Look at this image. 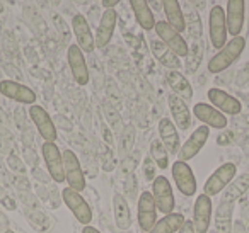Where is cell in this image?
<instances>
[{
  "instance_id": "obj_24",
  "label": "cell",
  "mask_w": 249,
  "mask_h": 233,
  "mask_svg": "<svg viewBox=\"0 0 249 233\" xmlns=\"http://www.w3.org/2000/svg\"><path fill=\"white\" fill-rule=\"evenodd\" d=\"M166 80H167V83H169L173 94L181 97L184 102L193 99V87H191L190 80H188L179 70H167Z\"/></svg>"
},
{
  "instance_id": "obj_7",
  "label": "cell",
  "mask_w": 249,
  "mask_h": 233,
  "mask_svg": "<svg viewBox=\"0 0 249 233\" xmlns=\"http://www.w3.org/2000/svg\"><path fill=\"white\" fill-rule=\"evenodd\" d=\"M171 174H173V181L181 194L186 196V198H191V196L196 194V177H195L193 168L190 167L188 162L176 160L173 164V167H171Z\"/></svg>"
},
{
  "instance_id": "obj_27",
  "label": "cell",
  "mask_w": 249,
  "mask_h": 233,
  "mask_svg": "<svg viewBox=\"0 0 249 233\" xmlns=\"http://www.w3.org/2000/svg\"><path fill=\"white\" fill-rule=\"evenodd\" d=\"M113 208H114V221L120 230H128L132 226V213H130L128 201L124 196L114 194L113 198Z\"/></svg>"
},
{
  "instance_id": "obj_8",
  "label": "cell",
  "mask_w": 249,
  "mask_h": 233,
  "mask_svg": "<svg viewBox=\"0 0 249 233\" xmlns=\"http://www.w3.org/2000/svg\"><path fill=\"white\" fill-rule=\"evenodd\" d=\"M62 199L80 225L82 226L90 225V221H92V209H90L89 202L84 199V196L80 192L73 191L70 187H65L62 191Z\"/></svg>"
},
{
  "instance_id": "obj_15",
  "label": "cell",
  "mask_w": 249,
  "mask_h": 233,
  "mask_svg": "<svg viewBox=\"0 0 249 233\" xmlns=\"http://www.w3.org/2000/svg\"><path fill=\"white\" fill-rule=\"evenodd\" d=\"M0 94L19 104H26V106H33L38 99L36 92L31 87L24 85L21 82H16V80H2L0 82Z\"/></svg>"
},
{
  "instance_id": "obj_12",
  "label": "cell",
  "mask_w": 249,
  "mask_h": 233,
  "mask_svg": "<svg viewBox=\"0 0 249 233\" xmlns=\"http://www.w3.org/2000/svg\"><path fill=\"white\" fill-rule=\"evenodd\" d=\"M207 97H208V102H210L215 109L220 111L222 114H225V116H227V114L229 116H237V114H241V111H242L241 100H239L237 97L231 96L229 92H225V90L218 89V87H212V89H208Z\"/></svg>"
},
{
  "instance_id": "obj_22",
  "label": "cell",
  "mask_w": 249,
  "mask_h": 233,
  "mask_svg": "<svg viewBox=\"0 0 249 233\" xmlns=\"http://www.w3.org/2000/svg\"><path fill=\"white\" fill-rule=\"evenodd\" d=\"M159 140L164 143L169 155H178V151L181 148L179 131H178L176 124L169 117H162L159 121Z\"/></svg>"
},
{
  "instance_id": "obj_37",
  "label": "cell",
  "mask_w": 249,
  "mask_h": 233,
  "mask_svg": "<svg viewBox=\"0 0 249 233\" xmlns=\"http://www.w3.org/2000/svg\"><path fill=\"white\" fill-rule=\"evenodd\" d=\"M82 233H101V232L96 228V226L87 225V226H84V228H82Z\"/></svg>"
},
{
  "instance_id": "obj_11",
  "label": "cell",
  "mask_w": 249,
  "mask_h": 233,
  "mask_svg": "<svg viewBox=\"0 0 249 233\" xmlns=\"http://www.w3.org/2000/svg\"><path fill=\"white\" fill-rule=\"evenodd\" d=\"M213 204H212V198L203 194H198L195 199V206H193V226L196 233H208L210 232V225H212V211Z\"/></svg>"
},
{
  "instance_id": "obj_31",
  "label": "cell",
  "mask_w": 249,
  "mask_h": 233,
  "mask_svg": "<svg viewBox=\"0 0 249 233\" xmlns=\"http://www.w3.org/2000/svg\"><path fill=\"white\" fill-rule=\"evenodd\" d=\"M201 58H203V45H201V39L200 41H193L188 50V55H186V72L188 73H195L198 70L201 63Z\"/></svg>"
},
{
  "instance_id": "obj_4",
  "label": "cell",
  "mask_w": 249,
  "mask_h": 233,
  "mask_svg": "<svg viewBox=\"0 0 249 233\" xmlns=\"http://www.w3.org/2000/svg\"><path fill=\"white\" fill-rule=\"evenodd\" d=\"M154 31H156L157 38H159L160 41H162L164 45L171 50V51L176 53L179 58H186L190 45L186 43V39L183 38L181 33H178L176 29H174L173 26L167 24L166 21H157Z\"/></svg>"
},
{
  "instance_id": "obj_13",
  "label": "cell",
  "mask_w": 249,
  "mask_h": 233,
  "mask_svg": "<svg viewBox=\"0 0 249 233\" xmlns=\"http://www.w3.org/2000/svg\"><path fill=\"white\" fill-rule=\"evenodd\" d=\"M208 138H210V128L205 126V124L198 126L196 130L190 134V138L181 145L179 151H178V157H179L178 160L188 162V160H191V158H195L201 151V148L207 145Z\"/></svg>"
},
{
  "instance_id": "obj_2",
  "label": "cell",
  "mask_w": 249,
  "mask_h": 233,
  "mask_svg": "<svg viewBox=\"0 0 249 233\" xmlns=\"http://www.w3.org/2000/svg\"><path fill=\"white\" fill-rule=\"evenodd\" d=\"M208 38L210 45L215 50H222L229 41L227 21H225V11L220 5H213L208 12Z\"/></svg>"
},
{
  "instance_id": "obj_28",
  "label": "cell",
  "mask_w": 249,
  "mask_h": 233,
  "mask_svg": "<svg viewBox=\"0 0 249 233\" xmlns=\"http://www.w3.org/2000/svg\"><path fill=\"white\" fill-rule=\"evenodd\" d=\"M186 218L181 213H169L164 215L160 219H157L156 226L152 228L150 233H178L181 230V226L184 225Z\"/></svg>"
},
{
  "instance_id": "obj_18",
  "label": "cell",
  "mask_w": 249,
  "mask_h": 233,
  "mask_svg": "<svg viewBox=\"0 0 249 233\" xmlns=\"http://www.w3.org/2000/svg\"><path fill=\"white\" fill-rule=\"evenodd\" d=\"M67 62H69L70 73H72L73 80L79 85H87L89 83V67H87L84 51L77 45L69 46V50H67Z\"/></svg>"
},
{
  "instance_id": "obj_20",
  "label": "cell",
  "mask_w": 249,
  "mask_h": 233,
  "mask_svg": "<svg viewBox=\"0 0 249 233\" xmlns=\"http://www.w3.org/2000/svg\"><path fill=\"white\" fill-rule=\"evenodd\" d=\"M72 31L75 36V45L86 53H92L96 50V41H94V34L90 31V26L87 19L82 14H75L72 17Z\"/></svg>"
},
{
  "instance_id": "obj_10",
  "label": "cell",
  "mask_w": 249,
  "mask_h": 233,
  "mask_svg": "<svg viewBox=\"0 0 249 233\" xmlns=\"http://www.w3.org/2000/svg\"><path fill=\"white\" fill-rule=\"evenodd\" d=\"M29 117H31V121L35 123L39 136L45 141L55 143L56 138H58V131H56V126H55V123H53L52 116L48 114V111L43 106L33 104V106H29Z\"/></svg>"
},
{
  "instance_id": "obj_5",
  "label": "cell",
  "mask_w": 249,
  "mask_h": 233,
  "mask_svg": "<svg viewBox=\"0 0 249 233\" xmlns=\"http://www.w3.org/2000/svg\"><path fill=\"white\" fill-rule=\"evenodd\" d=\"M63 153V170H65V182L69 185L67 187L73 189L77 192H82L86 189V174L84 168L79 162V157L75 155V151L65 150Z\"/></svg>"
},
{
  "instance_id": "obj_38",
  "label": "cell",
  "mask_w": 249,
  "mask_h": 233,
  "mask_svg": "<svg viewBox=\"0 0 249 233\" xmlns=\"http://www.w3.org/2000/svg\"><path fill=\"white\" fill-rule=\"evenodd\" d=\"M4 233H14V232H11V230H5V232Z\"/></svg>"
},
{
  "instance_id": "obj_19",
  "label": "cell",
  "mask_w": 249,
  "mask_h": 233,
  "mask_svg": "<svg viewBox=\"0 0 249 233\" xmlns=\"http://www.w3.org/2000/svg\"><path fill=\"white\" fill-rule=\"evenodd\" d=\"M193 116L200 121L201 124L213 130H225L227 128V116L222 114L218 109H215L212 104L198 102L193 106Z\"/></svg>"
},
{
  "instance_id": "obj_14",
  "label": "cell",
  "mask_w": 249,
  "mask_h": 233,
  "mask_svg": "<svg viewBox=\"0 0 249 233\" xmlns=\"http://www.w3.org/2000/svg\"><path fill=\"white\" fill-rule=\"evenodd\" d=\"M225 21L231 38L241 36L246 24V0H227L225 5Z\"/></svg>"
},
{
  "instance_id": "obj_23",
  "label": "cell",
  "mask_w": 249,
  "mask_h": 233,
  "mask_svg": "<svg viewBox=\"0 0 249 233\" xmlns=\"http://www.w3.org/2000/svg\"><path fill=\"white\" fill-rule=\"evenodd\" d=\"M150 51L157 58V62L167 70H179L181 68V60L176 53H173L159 38L150 39Z\"/></svg>"
},
{
  "instance_id": "obj_33",
  "label": "cell",
  "mask_w": 249,
  "mask_h": 233,
  "mask_svg": "<svg viewBox=\"0 0 249 233\" xmlns=\"http://www.w3.org/2000/svg\"><path fill=\"white\" fill-rule=\"evenodd\" d=\"M186 2L193 9H196L198 12H201V11H205V9H207V0H186Z\"/></svg>"
},
{
  "instance_id": "obj_9",
  "label": "cell",
  "mask_w": 249,
  "mask_h": 233,
  "mask_svg": "<svg viewBox=\"0 0 249 233\" xmlns=\"http://www.w3.org/2000/svg\"><path fill=\"white\" fill-rule=\"evenodd\" d=\"M41 155L45 160V167L48 170L52 181L56 184L65 182V170H63V153L60 151L58 145L52 141H45L41 145Z\"/></svg>"
},
{
  "instance_id": "obj_21",
  "label": "cell",
  "mask_w": 249,
  "mask_h": 233,
  "mask_svg": "<svg viewBox=\"0 0 249 233\" xmlns=\"http://www.w3.org/2000/svg\"><path fill=\"white\" fill-rule=\"evenodd\" d=\"M167 104H169L171 116H173V123L179 131H186L191 128V111L188 107V102H184L181 97L176 94H169L167 96Z\"/></svg>"
},
{
  "instance_id": "obj_16",
  "label": "cell",
  "mask_w": 249,
  "mask_h": 233,
  "mask_svg": "<svg viewBox=\"0 0 249 233\" xmlns=\"http://www.w3.org/2000/svg\"><path fill=\"white\" fill-rule=\"evenodd\" d=\"M137 213H139L140 230L145 233H150L157 223V206H156V201H154L152 192L145 191L140 194Z\"/></svg>"
},
{
  "instance_id": "obj_17",
  "label": "cell",
  "mask_w": 249,
  "mask_h": 233,
  "mask_svg": "<svg viewBox=\"0 0 249 233\" xmlns=\"http://www.w3.org/2000/svg\"><path fill=\"white\" fill-rule=\"evenodd\" d=\"M116 22H118L116 9H104L103 16L99 19V24H97L96 34H94V41H96L97 50H104L111 43L114 29H116Z\"/></svg>"
},
{
  "instance_id": "obj_26",
  "label": "cell",
  "mask_w": 249,
  "mask_h": 233,
  "mask_svg": "<svg viewBox=\"0 0 249 233\" xmlns=\"http://www.w3.org/2000/svg\"><path fill=\"white\" fill-rule=\"evenodd\" d=\"M162 11L166 14L167 24L173 26L178 33L183 34L186 31V21H184V11L179 0H162Z\"/></svg>"
},
{
  "instance_id": "obj_3",
  "label": "cell",
  "mask_w": 249,
  "mask_h": 233,
  "mask_svg": "<svg viewBox=\"0 0 249 233\" xmlns=\"http://www.w3.org/2000/svg\"><path fill=\"white\" fill-rule=\"evenodd\" d=\"M235 174H237V167L232 162H227V164H222L220 167H217L213 172H212L210 177L205 181L203 185V192L210 198L213 196H218L232 181H234Z\"/></svg>"
},
{
  "instance_id": "obj_32",
  "label": "cell",
  "mask_w": 249,
  "mask_h": 233,
  "mask_svg": "<svg viewBox=\"0 0 249 233\" xmlns=\"http://www.w3.org/2000/svg\"><path fill=\"white\" fill-rule=\"evenodd\" d=\"M150 158L156 162L159 168H167V165H169V151L166 150L160 140H154L150 143Z\"/></svg>"
},
{
  "instance_id": "obj_6",
  "label": "cell",
  "mask_w": 249,
  "mask_h": 233,
  "mask_svg": "<svg viewBox=\"0 0 249 233\" xmlns=\"http://www.w3.org/2000/svg\"><path fill=\"white\" fill-rule=\"evenodd\" d=\"M152 196L154 201H156L157 211H160L162 215L174 213L176 199H174L173 185H171L169 179L164 177V175H157L152 181Z\"/></svg>"
},
{
  "instance_id": "obj_1",
  "label": "cell",
  "mask_w": 249,
  "mask_h": 233,
  "mask_svg": "<svg viewBox=\"0 0 249 233\" xmlns=\"http://www.w3.org/2000/svg\"><path fill=\"white\" fill-rule=\"evenodd\" d=\"M246 50V38L244 36H235L231 38L222 50H218L207 63V68L210 73H222L227 68H231L239 58L242 51Z\"/></svg>"
},
{
  "instance_id": "obj_34",
  "label": "cell",
  "mask_w": 249,
  "mask_h": 233,
  "mask_svg": "<svg viewBox=\"0 0 249 233\" xmlns=\"http://www.w3.org/2000/svg\"><path fill=\"white\" fill-rule=\"evenodd\" d=\"M178 233H196V232H195L193 221H191V219H186V221H184V225L181 226V230Z\"/></svg>"
},
{
  "instance_id": "obj_40",
  "label": "cell",
  "mask_w": 249,
  "mask_h": 233,
  "mask_svg": "<svg viewBox=\"0 0 249 233\" xmlns=\"http://www.w3.org/2000/svg\"><path fill=\"white\" fill-rule=\"evenodd\" d=\"M140 233H145V232H140Z\"/></svg>"
},
{
  "instance_id": "obj_25",
  "label": "cell",
  "mask_w": 249,
  "mask_h": 233,
  "mask_svg": "<svg viewBox=\"0 0 249 233\" xmlns=\"http://www.w3.org/2000/svg\"><path fill=\"white\" fill-rule=\"evenodd\" d=\"M128 2L140 28H142L143 31H152V29L156 28L157 21H156L154 11L150 9V5L147 4V0H128Z\"/></svg>"
},
{
  "instance_id": "obj_35",
  "label": "cell",
  "mask_w": 249,
  "mask_h": 233,
  "mask_svg": "<svg viewBox=\"0 0 249 233\" xmlns=\"http://www.w3.org/2000/svg\"><path fill=\"white\" fill-rule=\"evenodd\" d=\"M147 4L150 5V9L154 11V14L159 11H162V0H147Z\"/></svg>"
},
{
  "instance_id": "obj_39",
  "label": "cell",
  "mask_w": 249,
  "mask_h": 233,
  "mask_svg": "<svg viewBox=\"0 0 249 233\" xmlns=\"http://www.w3.org/2000/svg\"><path fill=\"white\" fill-rule=\"evenodd\" d=\"M208 233H217V232H215V230H210V232H208Z\"/></svg>"
},
{
  "instance_id": "obj_36",
  "label": "cell",
  "mask_w": 249,
  "mask_h": 233,
  "mask_svg": "<svg viewBox=\"0 0 249 233\" xmlns=\"http://www.w3.org/2000/svg\"><path fill=\"white\" fill-rule=\"evenodd\" d=\"M120 2L121 0H101V4H103L104 9H114Z\"/></svg>"
},
{
  "instance_id": "obj_30",
  "label": "cell",
  "mask_w": 249,
  "mask_h": 233,
  "mask_svg": "<svg viewBox=\"0 0 249 233\" xmlns=\"http://www.w3.org/2000/svg\"><path fill=\"white\" fill-rule=\"evenodd\" d=\"M184 21H186V31L191 36V39L193 41H200L201 34H203V24H201L200 12L190 5L184 11Z\"/></svg>"
},
{
  "instance_id": "obj_29",
  "label": "cell",
  "mask_w": 249,
  "mask_h": 233,
  "mask_svg": "<svg viewBox=\"0 0 249 233\" xmlns=\"http://www.w3.org/2000/svg\"><path fill=\"white\" fill-rule=\"evenodd\" d=\"M232 202L224 201L215 213V232L217 233H232Z\"/></svg>"
}]
</instances>
